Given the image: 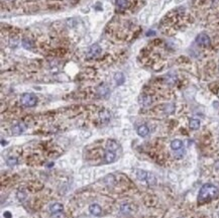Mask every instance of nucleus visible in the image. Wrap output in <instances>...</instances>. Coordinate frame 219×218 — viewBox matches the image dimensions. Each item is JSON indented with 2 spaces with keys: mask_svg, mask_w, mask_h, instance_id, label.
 <instances>
[{
  "mask_svg": "<svg viewBox=\"0 0 219 218\" xmlns=\"http://www.w3.org/2000/svg\"><path fill=\"white\" fill-rule=\"evenodd\" d=\"M218 194H219V191L217 187H215L212 184H209V183L208 184H204L201 187L200 191H199L198 202L205 203V202L211 201V200L215 199L218 196Z\"/></svg>",
  "mask_w": 219,
  "mask_h": 218,
  "instance_id": "f257e3e1",
  "label": "nucleus"
},
{
  "mask_svg": "<svg viewBox=\"0 0 219 218\" xmlns=\"http://www.w3.org/2000/svg\"><path fill=\"white\" fill-rule=\"evenodd\" d=\"M20 102L25 107H33L37 103V97L31 93H24L21 96Z\"/></svg>",
  "mask_w": 219,
  "mask_h": 218,
  "instance_id": "f03ea898",
  "label": "nucleus"
},
{
  "mask_svg": "<svg viewBox=\"0 0 219 218\" xmlns=\"http://www.w3.org/2000/svg\"><path fill=\"white\" fill-rule=\"evenodd\" d=\"M136 177L139 181H145V182H148L149 185H152L155 183V177L152 174L149 173V172H146V171L138 170L136 172Z\"/></svg>",
  "mask_w": 219,
  "mask_h": 218,
  "instance_id": "7ed1b4c3",
  "label": "nucleus"
},
{
  "mask_svg": "<svg viewBox=\"0 0 219 218\" xmlns=\"http://www.w3.org/2000/svg\"><path fill=\"white\" fill-rule=\"evenodd\" d=\"M25 129H27V125H25L23 122H18V123H16L15 125L12 126L11 132H12L13 135H19V134L23 133Z\"/></svg>",
  "mask_w": 219,
  "mask_h": 218,
  "instance_id": "20e7f679",
  "label": "nucleus"
},
{
  "mask_svg": "<svg viewBox=\"0 0 219 218\" xmlns=\"http://www.w3.org/2000/svg\"><path fill=\"white\" fill-rule=\"evenodd\" d=\"M196 42L199 45L202 47H209L210 45V39L206 33H200L196 39Z\"/></svg>",
  "mask_w": 219,
  "mask_h": 218,
  "instance_id": "39448f33",
  "label": "nucleus"
},
{
  "mask_svg": "<svg viewBox=\"0 0 219 218\" xmlns=\"http://www.w3.org/2000/svg\"><path fill=\"white\" fill-rule=\"evenodd\" d=\"M101 47H100L99 45L97 44H94L92 45L90 48H89V51H88V58H95V57H97L98 54H100L101 53Z\"/></svg>",
  "mask_w": 219,
  "mask_h": 218,
  "instance_id": "423d86ee",
  "label": "nucleus"
},
{
  "mask_svg": "<svg viewBox=\"0 0 219 218\" xmlns=\"http://www.w3.org/2000/svg\"><path fill=\"white\" fill-rule=\"evenodd\" d=\"M63 210H64V205L62 203H54L50 206V212L52 214L62 213Z\"/></svg>",
  "mask_w": 219,
  "mask_h": 218,
  "instance_id": "0eeeda50",
  "label": "nucleus"
},
{
  "mask_svg": "<svg viewBox=\"0 0 219 218\" xmlns=\"http://www.w3.org/2000/svg\"><path fill=\"white\" fill-rule=\"evenodd\" d=\"M89 212L92 215H94V216H100L102 213V208L98 204H95L94 203V204H91L89 206Z\"/></svg>",
  "mask_w": 219,
  "mask_h": 218,
  "instance_id": "6e6552de",
  "label": "nucleus"
},
{
  "mask_svg": "<svg viewBox=\"0 0 219 218\" xmlns=\"http://www.w3.org/2000/svg\"><path fill=\"white\" fill-rule=\"evenodd\" d=\"M97 94L100 97H107L109 95V88L105 84L100 85L97 88Z\"/></svg>",
  "mask_w": 219,
  "mask_h": 218,
  "instance_id": "1a4fd4ad",
  "label": "nucleus"
},
{
  "mask_svg": "<svg viewBox=\"0 0 219 218\" xmlns=\"http://www.w3.org/2000/svg\"><path fill=\"white\" fill-rule=\"evenodd\" d=\"M104 160L107 164H111L113 163L115 160H116V154H115V151H105V156H104Z\"/></svg>",
  "mask_w": 219,
  "mask_h": 218,
  "instance_id": "9d476101",
  "label": "nucleus"
},
{
  "mask_svg": "<svg viewBox=\"0 0 219 218\" xmlns=\"http://www.w3.org/2000/svg\"><path fill=\"white\" fill-rule=\"evenodd\" d=\"M99 118L102 122H108L111 118V114L108 110H102L99 112Z\"/></svg>",
  "mask_w": 219,
  "mask_h": 218,
  "instance_id": "9b49d317",
  "label": "nucleus"
},
{
  "mask_svg": "<svg viewBox=\"0 0 219 218\" xmlns=\"http://www.w3.org/2000/svg\"><path fill=\"white\" fill-rule=\"evenodd\" d=\"M149 133V127H148V126H146V125H145V124L140 125L139 127L137 128V134H138V135H139V136L145 137Z\"/></svg>",
  "mask_w": 219,
  "mask_h": 218,
  "instance_id": "f8f14e48",
  "label": "nucleus"
},
{
  "mask_svg": "<svg viewBox=\"0 0 219 218\" xmlns=\"http://www.w3.org/2000/svg\"><path fill=\"white\" fill-rule=\"evenodd\" d=\"M139 103L142 106H149L152 104V97L149 95H142L139 97Z\"/></svg>",
  "mask_w": 219,
  "mask_h": 218,
  "instance_id": "ddd939ff",
  "label": "nucleus"
},
{
  "mask_svg": "<svg viewBox=\"0 0 219 218\" xmlns=\"http://www.w3.org/2000/svg\"><path fill=\"white\" fill-rule=\"evenodd\" d=\"M114 81H115V83H116V85L120 86V85H122L123 83H124L125 77H124V75H123L122 73L118 72V73H116L114 75Z\"/></svg>",
  "mask_w": 219,
  "mask_h": 218,
  "instance_id": "4468645a",
  "label": "nucleus"
},
{
  "mask_svg": "<svg viewBox=\"0 0 219 218\" xmlns=\"http://www.w3.org/2000/svg\"><path fill=\"white\" fill-rule=\"evenodd\" d=\"M183 148V142L180 139H174L171 142V148L173 151H180Z\"/></svg>",
  "mask_w": 219,
  "mask_h": 218,
  "instance_id": "2eb2a0df",
  "label": "nucleus"
},
{
  "mask_svg": "<svg viewBox=\"0 0 219 218\" xmlns=\"http://www.w3.org/2000/svg\"><path fill=\"white\" fill-rule=\"evenodd\" d=\"M106 147H107V150L108 151H117L118 150V143L115 142V140H108L107 142V145H106Z\"/></svg>",
  "mask_w": 219,
  "mask_h": 218,
  "instance_id": "dca6fc26",
  "label": "nucleus"
},
{
  "mask_svg": "<svg viewBox=\"0 0 219 218\" xmlns=\"http://www.w3.org/2000/svg\"><path fill=\"white\" fill-rule=\"evenodd\" d=\"M189 126H190V128H191V129L197 130V129H199V127H200V121H199L198 119H196V118H193V119L190 120Z\"/></svg>",
  "mask_w": 219,
  "mask_h": 218,
  "instance_id": "f3484780",
  "label": "nucleus"
},
{
  "mask_svg": "<svg viewBox=\"0 0 219 218\" xmlns=\"http://www.w3.org/2000/svg\"><path fill=\"white\" fill-rule=\"evenodd\" d=\"M6 165L10 168L14 167V166L17 165V159L16 157H8V159L6 160Z\"/></svg>",
  "mask_w": 219,
  "mask_h": 218,
  "instance_id": "a211bd4d",
  "label": "nucleus"
},
{
  "mask_svg": "<svg viewBox=\"0 0 219 218\" xmlns=\"http://www.w3.org/2000/svg\"><path fill=\"white\" fill-rule=\"evenodd\" d=\"M120 211H121L123 214L130 213V212H131V206L129 204H122L121 207H120Z\"/></svg>",
  "mask_w": 219,
  "mask_h": 218,
  "instance_id": "6ab92c4d",
  "label": "nucleus"
},
{
  "mask_svg": "<svg viewBox=\"0 0 219 218\" xmlns=\"http://www.w3.org/2000/svg\"><path fill=\"white\" fill-rule=\"evenodd\" d=\"M115 3L119 8H125L127 6V0H115Z\"/></svg>",
  "mask_w": 219,
  "mask_h": 218,
  "instance_id": "aec40b11",
  "label": "nucleus"
},
{
  "mask_svg": "<svg viewBox=\"0 0 219 218\" xmlns=\"http://www.w3.org/2000/svg\"><path fill=\"white\" fill-rule=\"evenodd\" d=\"M27 198V195L23 191H18L17 192V199L19 200V201H24V199Z\"/></svg>",
  "mask_w": 219,
  "mask_h": 218,
  "instance_id": "412c9836",
  "label": "nucleus"
},
{
  "mask_svg": "<svg viewBox=\"0 0 219 218\" xmlns=\"http://www.w3.org/2000/svg\"><path fill=\"white\" fill-rule=\"evenodd\" d=\"M22 45H23V47L25 48H31V42L28 39H24L23 41H22Z\"/></svg>",
  "mask_w": 219,
  "mask_h": 218,
  "instance_id": "4be33fe9",
  "label": "nucleus"
},
{
  "mask_svg": "<svg viewBox=\"0 0 219 218\" xmlns=\"http://www.w3.org/2000/svg\"><path fill=\"white\" fill-rule=\"evenodd\" d=\"M167 83L170 85H173V84H175L176 83V77H171V76H169L168 77V79H167Z\"/></svg>",
  "mask_w": 219,
  "mask_h": 218,
  "instance_id": "5701e85b",
  "label": "nucleus"
},
{
  "mask_svg": "<svg viewBox=\"0 0 219 218\" xmlns=\"http://www.w3.org/2000/svg\"><path fill=\"white\" fill-rule=\"evenodd\" d=\"M4 217L5 218H11V217H12V215H11V213L9 211H5L4 212Z\"/></svg>",
  "mask_w": 219,
  "mask_h": 218,
  "instance_id": "b1692460",
  "label": "nucleus"
},
{
  "mask_svg": "<svg viewBox=\"0 0 219 218\" xmlns=\"http://www.w3.org/2000/svg\"><path fill=\"white\" fill-rule=\"evenodd\" d=\"M6 143H7L6 142H4V140H3V139H2V145H6Z\"/></svg>",
  "mask_w": 219,
  "mask_h": 218,
  "instance_id": "393cba45",
  "label": "nucleus"
}]
</instances>
